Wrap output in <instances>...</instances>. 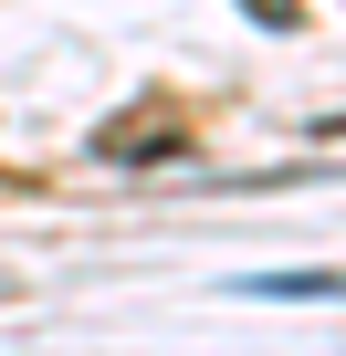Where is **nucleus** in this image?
I'll return each mask as SVG.
<instances>
[{
	"mask_svg": "<svg viewBox=\"0 0 346 356\" xmlns=\"http://www.w3.org/2000/svg\"><path fill=\"white\" fill-rule=\"evenodd\" d=\"M242 293H273V304H336L346 273H262V283H242Z\"/></svg>",
	"mask_w": 346,
	"mask_h": 356,
	"instance_id": "1",
	"label": "nucleus"
}]
</instances>
